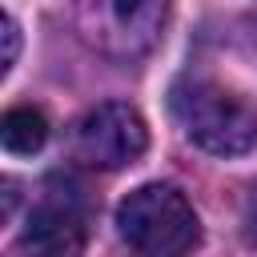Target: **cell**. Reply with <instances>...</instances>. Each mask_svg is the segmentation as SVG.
Listing matches in <instances>:
<instances>
[{
    "label": "cell",
    "instance_id": "obj_3",
    "mask_svg": "<svg viewBox=\"0 0 257 257\" xmlns=\"http://www.w3.org/2000/svg\"><path fill=\"white\" fill-rule=\"evenodd\" d=\"M149 149V128L133 104L108 100L76 124V157L92 169H124Z\"/></svg>",
    "mask_w": 257,
    "mask_h": 257
},
{
    "label": "cell",
    "instance_id": "obj_1",
    "mask_svg": "<svg viewBox=\"0 0 257 257\" xmlns=\"http://www.w3.org/2000/svg\"><path fill=\"white\" fill-rule=\"evenodd\" d=\"M173 116L185 137L217 157H241L257 145V112L237 92L213 80H185L173 88Z\"/></svg>",
    "mask_w": 257,
    "mask_h": 257
},
{
    "label": "cell",
    "instance_id": "obj_6",
    "mask_svg": "<svg viewBox=\"0 0 257 257\" xmlns=\"http://www.w3.org/2000/svg\"><path fill=\"white\" fill-rule=\"evenodd\" d=\"M112 12L128 32H153L161 20V0H112Z\"/></svg>",
    "mask_w": 257,
    "mask_h": 257
},
{
    "label": "cell",
    "instance_id": "obj_7",
    "mask_svg": "<svg viewBox=\"0 0 257 257\" xmlns=\"http://www.w3.org/2000/svg\"><path fill=\"white\" fill-rule=\"evenodd\" d=\"M16 52H20V28L12 16H4V64H0V72H8L16 64Z\"/></svg>",
    "mask_w": 257,
    "mask_h": 257
},
{
    "label": "cell",
    "instance_id": "obj_5",
    "mask_svg": "<svg viewBox=\"0 0 257 257\" xmlns=\"http://www.w3.org/2000/svg\"><path fill=\"white\" fill-rule=\"evenodd\" d=\"M0 141H4L8 153H20V157L24 153H36L48 141V116L40 108H32V104H16L0 120Z\"/></svg>",
    "mask_w": 257,
    "mask_h": 257
},
{
    "label": "cell",
    "instance_id": "obj_8",
    "mask_svg": "<svg viewBox=\"0 0 257 257\" xmlns=\"http://www.w3.org/2000/svg\"><path fill=\"white\" fill-rule=\"evenodd\" d=\"M245 225H249V237H257V185L249 189V201H245Z\"/></svg>",
    "mask_w": 257,
    "mask_h": 257
},
{
    "label": "cell",
    "instance_id": "obj_4",
    "mask_svg": "<svg viewBox=\"0 0 257 257\" xmlns=\"http://www.w3.org/2000/svg\"><path fill=\"white\" fill-rule=\"evenodd\" d=\"M84 193L72 177H48L44 197L36 201L20 245L44 257H60V253H76L84 245Z\"/></svg>",
    "mask_w": 257,
    "mask_h": 257
},
{
    "label": "cell",
    "instance_id": "obj_2",
    "mask_svg": "<svg viewBox=\"0 0 257 257\" xmlns=\"http://www.w3.org/2000/svg\"><path fill=\"white\" fill-rule=\"evenodd\" d=\"M116 229L137 253L173 257L201 241V221L173 185H141L116 205Z\"/></svg>",
    "mask_w": 257,
    "mask_h": 257
}]
</instances>
